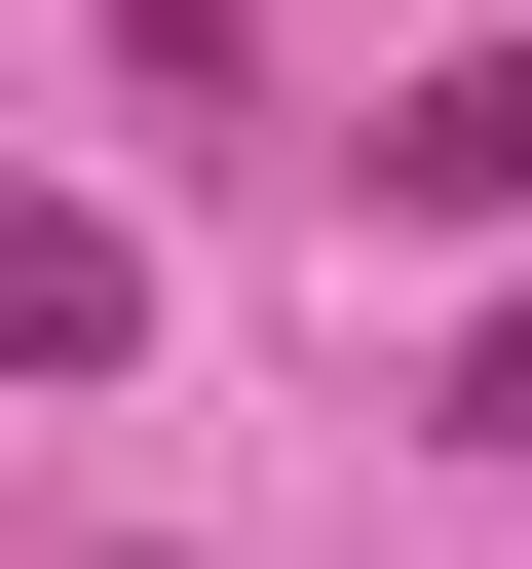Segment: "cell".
<instances>
[{"instance_id":"obj_1","label":"cell","mask_w":532,"mask_h":569,"mask_svg":"<svg viewBox=\"0 0 532 569\" xmlns=\"http://www.w3.org/2000/svg\"><path fill=\"white\" fill-rule=\"evenodd\" d=\"M115 342H152V228L115 190H0V380H115Z\"/></svg>"},{"instance_id":"obj_2","label":"cell","mask_w":532,"mask_h":569,"mask_svg":"<svg viewBox=\"0 0 532 569\" xmlns=\"http://www.w3.org/2000/svg\"><path fill=\"white\" fill-rule=\"evenodd\" d=\"M381 228H532V39H456V77L381 114Z\"/></svg>"},{"instance_id":"obj_3","label":"cell","mask_w":532,"mask_h":569,"mask_svg":"<svg viewBox=\"0 0 532 569\" xmlns=\"http://www.w3.org/2000/svg\"><path fill=\"white\" fill-rule=\"evenodd\" d=\"M456 418H494V456H532V305H494V342H456Z\"/></svg>"}]
</instances>
